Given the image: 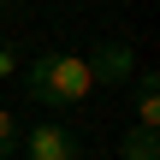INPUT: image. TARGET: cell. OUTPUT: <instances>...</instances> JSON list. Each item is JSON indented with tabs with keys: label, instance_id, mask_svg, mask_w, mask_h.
Masks as SVG:
<instances>
[{
	"label": "cell",
	"instance_id": "1",
	"mask_svg": "<svg viewBox=\"0 0 160 160\" xmlns=\"http://www.w3.org/2000/svg\"><path fill=\"white\" fill-rule=\"evenodd\" d=\"M30 95L42 107H77L95 95V77H89V59L83 53H36L30 59Z\"/></svg>",
	"mask_w": 160,
	"mask_h": 160
},
{
	"label": "cell",
	"instance_id": "2",
	"mask_svg": "<svg viewBox=\"0 0 160 160\" xmlns=\"http://www.w3.org/2000/svg\"><path fill=\"white\" fill-rule=\"evenodd\" d=\"M83 59H89L95 89H125V83L137 77V48H131V42H95Z\"/></svg>",
	"mask_w": 160,
	"mask_h": 160
},
{
	"label": "cell",
	"instance_id": "3",
	"mask_svg": "<svg viewBox=\"0 0 160 160\" xmlns=\"http://www.w3.org/2000/svg\"><path fill=\"white\" fill-rule=\"evenodd\" d=\"M18 142H30V160H77V137L53 119L30 125V137H18Z\"/></svg>",
	"mask_w": 160,
	"mask_h": 160
},
{
	"label": "cell",
	"instance_id": "4",
	"mask_svg": "<svg viewBox=\"0 0 160 160\" xmlns=\"http://www.w3.org/2000/svg\"><path fill=\"white\" fill-rule=\"evenodd\" d=\"M137 125L160 131V77L154 71H137Z\"/></svg>",
	"mask_w": 160,
	"mask_h": 160
},
{
	"label": "cell",
	"instance_id": "5",
	"mask_svg": "<svg viewBox=\"0 0 160 160\" xmlns=\"http://www.w3.org/2000/svg\"><path fill=\"white\" fill-rule=\"evenodd\" d=\"M119 154L125 160H160V131H125V142H119Z\"/></svg>",
	"mask_w": 160,
	"mask_h": 160
},
{
	"label": "cell",
	"instance_id": "6",
	"mask_svg": "<svg viewBox=\"0 0 160 160\" xmlns=\"http://www.w3.org/2000/svg\"><path fill=\"white\" fill-rule=\"evenodd\" d=\"M18 137H24V131H18V119L0 107V154H12V148H18Z\"/></svg>",
	"mask_w": 160,
	"mask_h": 160
},
{
	"label": "cell",
	"instance_id": "7",
	"mask_svg": "<svg viewBox=\"0 0 160 160\" xmlns=\"http://www.w3.org/2000/svg\"><path fill=\"white\" fill-rule=\"evenodd\" d=\"M12 71H18V53H6V48H0V83H6Z\"/></svg>",
	"mask_w": 160,
	"mask_h": 160
}]
</instances>
